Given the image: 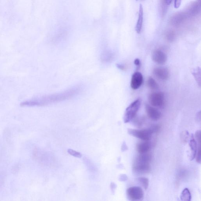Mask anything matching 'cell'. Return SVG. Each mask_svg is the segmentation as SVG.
Returning <instances> with one entry per match:
<instances>
[{
	"label": "cell",
	"instance_id": "1",
	"mask_svg": "<svg viewBox=\"0 0 201 201\" xmlns=\"http://www.w3.org/2000/svg\"><path fill=\"white\" fill-rule=\"evenodd\" d=\"M81 91L80 86H76L60 93L28 100L22 102L20 106L23 107H42L58 103L71 99L78 94Z\"/></svg>",
	"mask_w": 201,
	"mask_h": 201
},
{
	"label": "cell",
	"instance_id": "3",
	"mask_svg": "<svg viewBox=\"0 0 201 201\" xmlns=\"http://www.w3.org/2000/svg\"><path fill=\"white\" fill-rule=\"evenodd\" d=\"M141 102L139 99L134 101L126 109L124 116L125 123L130 122L134 118L140 107Z\"/></svg>",
	"mask_w": 201,
	"mask_h": 201
},
{
	"label": "cell",
	"instance_id": "18",
	"mask_svg": "<svg viewBox=\"0 0 201 201\" xmlns=\"http://www.w3.org/2000/svg\"><path fill=\"white\" fill-rule=\"evenodd\" d=\"M192 74H193L194 77L198 84H199V85L200 86L201 72L200 68L199 67H197V68L194 69L192 72Z\"/></svg>",
	"mask_w": 201,
	"mask_h": 201
},
{
	"label": "cell",
	"instance_id": "29",
	"mask_svg": "<svg viewBox=\"0 0 201 201\" xmlns=\"http://www.w3.org/2000/svg\"><path fill=\"white\" fill-rule=\"evenodd\" d=\"M134 63L138 67H139L140 65V61L138 59H136L134 60Z\"/></svg>",
	"mask_w": 201,
	"mask_h": 201
},
{
	"label": "cell",
	"instance_id": "7",
	"mask_svg": "<svg viewBox=\"0 0 201 201\" xmlns=\"http://www.w3.org/2000/svg\"><path fill=\"white\" fill-rule=\"evenodd\" d=\"M188 17L186 12L177 13L172 16L170 19V24L174 27H179L186 21Z\"/></svg>",
	"mask_w": 201,
	"mask_h": 201
},
{
	"label": "cell",
	"instance_id": "19",
	"mask_svg": "<svg viewBox=\"0 0 201 201\" xmlns=\"http://www.w3.org/2000/svg\"><path fill=\"white\" fill-rule=\"evenodd\" d=\"M138 181L145 189H147L149 186V180L145 177H140L138 178Z\"/></svg>",
	"mask_w": 201,
	"mask_h": 201
},
{
	"label": "cell",
	"instance_id": "25",
	"mask_svg": "<svg viewBox=\"0 0 201 201\" xmlns=\"http://www.w3.org/2000/svg\"><path fill=\"white\" fill-rule=\"evenodd\" d=\"M181 4V0H174V8H179Z\"/></svg>",
	"mask_w": 201,
	"mask_h": 201
},
{
	"label": "cell",
	"instance_id": "32",
	"mask_svg": "<svg viewBox=\"0 0 201 201\" xmlns=\"http://www.w3.org/2000/svg\"></svg>",
	"mask_w": 201,
	"mask_h": 201
},
{
	"label": "cell",
	"instance_id": "12",
	"mask_svg": "<svg viewBox=\"0 0 201 201\" xmlns=\"http://www.w3.org/2000/svg\"><path fill=\"white\" fill-rule=\"evenodd\" d=\"M200 2H194L191 3L187 8V13L189 17L197 15L200 11Z\"/></svg>",
	"mask_w": 201,
	"mask_h": 201
},
{
	"label": "cell",
	"instance_id": "23",
	"mask_svg": "<svg viewBox=\"0 0 201 201\" xmlns=\"http://www.w3.org/2000/svg\"><path fill=\"white\" fill-rule=\"evenodd\" d=\"M195 137L196 138V142L198 145L201 144V131L200 130H198L196 132L195 134Z\"/></svg>",
	"mask_w": 201,
	"mask_h": 201
},
{
	"label": "cell",
	"instance_id": "5",
	"mask_svg": "<svg viewBox=\"0 0 201 201\" xmlns=\"http://www.w3.org/2000/svg\"><path fill=\"white\" fill-rule=\"evenodd\" d=\"M149 101L150 104L152 106L162 108L165 105V96L162 92H153L150 95Z\"/></svg>",
	"mask_w": 201,
	"mask_h": 201
},
{
	"label": "cell",
	"instance_id": "24",
	"mask_svg": "<svg viewBox=\"0 0 201 201\" xmlns=\"http://www.w3.org/2000/svg\"><path fill=\"white\" fill-rule=\"evenodd\" d=\"M150 129L152 130L153 133H156L159 131L160 129V127L158 125H155L152 126Z\"/></svg>",
	"mask_w": 201,
	"mask_h": 201
},
{
	"label": "cell",
	"instance_id": "16",
	"mask_svg": "<svg viewBox=\"0 0 201 201\" xmlns=\"http://www.w3.org/2000/svg\"><path fill=\"white\" fill-rule=\"evenodd\" d=\"M180 199L182 201L191 200V194L188 189L185 188L183 190L180 196Z\"/></svg>",
	"mask_w": 201,
	"mask_h": 201
},
{
	"label": "cell",
	"instance_id": "26",
	"mask_svg": "<svg viewBox=\"0 0 201 201\" xmlns=\"http://www.w3.org/2000/svg\"><path fill=\"white\" fill-rule=\"evenodd\" d=\"M127 177L125 174H121L120 176L119 180L121 181H125L127 180Z\"/></svg>",
	"mask_w": 201,
	"mask_h": 201
},
{
	"label": "cell",
	"instance_id": "8",
	"mask_svg": "<svg viewBox=\"0 0 201 201\" xmlns=\"http://www.w3.org/2000/svg\"><path fill=\"white\" fill-rule=\"evenodd\" d=\"M143 75L139 72H136L132 76L130 86L133 90L138 89L143 84Z\"/></svg>",
	"mask_w": 201,
	"mask_h": 201
},
{
	"label": "cell",
	"instance_id": "2",
	"mask_svg": "<svg viewBox=\"0 0 201 201\" xmlns=\"http://www.w3.org/2000/svg\"><path fill=\"white\" fill-rule=\"evenodd\" d=\"M152 159L150 154H139L136 158L133 165V170L135 173L143 174L149 173L151 170L150 163Z\"/></svg>",
	"mask_w": 201,
	"mask_h": 201
},
{
	"label": "cell",
	"instance_id": "13",
	"mask_svg": "<svg viewBox=\"0 0 201 201\" xmlns=\"http://www.w3.org/2000/svg\"><path fill=\"white\" fill-rule=\"evenodd\" d=\"M151 148V143L149 141H144L137 145V151L139 154L148 153Z\"/></svg>",
	"mask_w": 201,
	"mask_h": 201
},
{
	"label": "cell",
	"instance_id": "14",
	"mask_svg": "<svg viewBox=\"0 0 201 201\" xmlns=\"http://www.w3.org/2000/svg\"><path fill=\"white\" fill-rule=\"evenodd\" d=\"M189 145L190 147V151H191L190 160H193L196 158L198 146L197 142L194 139L193 136H192L191 139L189 142Z\"/></svg>",
	"mask_w": 201,
	"mask_h": 201
},
{
	"label": "cell",
	"instance_id": "20",
	"mask_svg": "<svg viewBox=\"0 0 201 201\" xmlns=\"http://www.w3.org/2000/svg\"><path fill=\"white\" fill-rule=\"evenodd\" d=\"M175 32L173 30H168L166 33V37L170 42H172L175 39Z\"/></svg>",
	"mask_w": 201,
	"mask_h": 201
},
{
	"label": "cell",
	"instance_id": "4",
	"mask_svg": "<svg viewBox=\"0 0 201 201\" xmlns=\"http://www.w3.org/2000/svg\"><path fill=\"white\" fill-rule=\"evenodd\" d=\"M128 132L130 135L141 139L143 141H149L153 133V132L150 128L144 130L129 129Z\"/></svg>",
	"mask_w": 201,
	"mask_h": 201
},
{
	"label": "cell",
	"instance_id": "17",
	"mask_svg": "<svg viewBox=\"0 0 201 201\" xmlns=\"http://www.w3.org/2000/svg\"><path fill=\"white\" fill-rule=\"evenodd\" d=\"M148 86L152 90H157L159 88V85L153 78L150 77L147 80Z\"/></svg>",
	"mask_w": 201,
	"mask_h": 201
},
{
	"label": "cell",
	"instance_id": "28",
	"mask_svg": "<svg viewBox=\"0 0 201 201\" xmlns=\"http://www.w3.org/2000/svg\"><path fill=\"white\" fill-rule=\"evenodd\" d=\"M127 146L126 145L125 142H124L121 146V150L122 151H127Z\"/></svg>",
	"mask_w": 201,
	"mask_h": 201
},
{
	"label": "cell",
	"instance_id": "15",
	"mask_svg": "<svg viewBox=\"0 0 201 201\" xmlns=\"http://www.w3.org/2000/svg\"><path fill=\"white\" fill-rule=\"evenodd\" d=\"M143 8L141 4L139 6L138 19L136 24V30L138 33H140L141 32L142 25L143 23Z\"/></svg>",
	"mask_w": 201,
	"mask_h": 201
},
{
	"label": "cell",
	"instance_id": "9",
	"mask_svg": "<svg viewBox=\"0 0 201 201\" xmlns=\"http://www.w3.org/2000/svg\"><path fill=\"white\" fill-rule=\"evenodd\" d=\"M152 59L154 62L158 64H165L167 61L166 54L160 50L154 51L152 55Z\"/></svg>",
	"mask_w": 201,
	"mask_h": 201
},
{
	"label": "cell",
	"instance_id": "27",
	"mask_svg": "<svg viewBox=\"0 0 201 201\" xmlns=\"http://www.w3.org/2000/svg\"><path fill=\"white\" fill-rule=\"evenodd\" d=\"M117 186L114 183H111V191L113 193H114L115 192L116 188Z\"/></svg>",
	"mask_w": 201,
	"mask_h": 201
},
{
	"label": "cell",
	"instance_id": "11",
	"mask_svg": "<svg viewBox=\"0 0 201 201\" xmlns=\"http://www.w3.org/2000/svg\"><path fill=\"white\" fill-rule=\"evenodd\" d=\"M153 74L158 78L161 80H167L169 76V72L168 69L163 67L154 69Z\"/></svg>",
	"mask_w": 201,
	"mask_h": 201
},
{
	"label": "cell",
	"instance_id": "6",
	"mask_svg": "<svg viewBox=\"0 0 201 201\" xmlns=\"http://www.w3.org/2000/svg\"><path fill=\"white\" fill-rule=\"evenodd\" d=\"M127 195L129 200L138 201L143 199L144 193L141 188L138 186H133L127 189Z\"/></svg>",
	"mask_w": 201,
	"mask_h": 201
},
{
	"label": "cell",
	"instance_id": "10",
	"mask_svg": "<svg viewBox=\"0 0 201 201\" xmlns=\"http://www.w3.org/2000/svg\"><path fill=\"white\" fill-rule=\"evenodd\" d=\"M146 111L148 117L153 121H158L161 118V114L160 111L153 107L146 105Z\"/></svg>",
	"mask_w": 201,
	"mask_h": 201
},
{
	"label": "cell",
	"instance_id": "22",
	"mask_svg": "<svg viewBox=\"0 0 201 201\" xmlns=\"http://www.w3.org/2000/svg\"><path fill=\"white\" fill-rule=\"evenodd\" d=\"M181 136L182 141L184 142H187L189 136V133L187 131L183 132L181 133Z\"/></svg>",
	"mask_w": 201,
	"mask_h": 201
},
{
	"label": "cell",
	"instance_id": "31",
	"mask_svg": "<svg viewBox=\"0 0 201 201\" xmlns=\"http://www.w3.org/2000/svg\"><path fill=\"white\" fill-rule=\"evenodd\" d=\"M164 1L167 5H169L172 2L173 0H164Z\"/></svg>",
	"mask_w": 201,
	"mask_h": 201
},
{
	"label": "cell",
	"instance_id": "21",
	"mask_svg": "<svg viewBox=\"0 0 201 201\" xmlns=\"http://www.w3.org/2000/svg\"><path fill=\"white\" fill-rule=\"evenodd\" d=\"M68 152L70 155L75 157L76 158H81L82 156V154L80 152L76 151L73 150L72 149H68Z\"/></svg>",
	"mask_w": 201,
	"mask_h": 201
},
{
	"label": "cell",
	"instance_id": "30",
	"mask_svg": "<svg viewBox=\"0 0 201 201\" xmlns=\"http://www.w3.org/2000/svg\"><path fill=\"white\" fill-rule=\"evenodd\" d=\"M117 67L118 68L121 70H124L125 69V67L124 65L122 64H117Z\"/></svg>",
	"mask_w": 201,
	"mask_h": 201
}]
</instances>
